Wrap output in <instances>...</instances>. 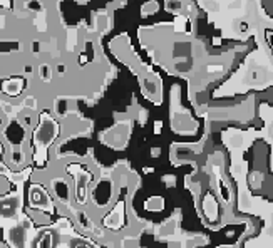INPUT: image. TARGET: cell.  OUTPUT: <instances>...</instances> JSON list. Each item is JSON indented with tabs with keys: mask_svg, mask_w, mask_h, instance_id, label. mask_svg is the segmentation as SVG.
<instances>
[{
	"mask_svg": "<svg viewBox=\"0 0 273 248\" xmlns=\"http://www.w3.org/2000/svg\"><path fill=\"white\" fill-rule=\"evenodd\" d=\"M3 159H5V153H0V161L3 163Z\"/></svg>",
	"mask_w": 273,
	"mask_h": 248,
	"instance_id": "cell-7",
	"label": "cell"
},
{
	"mask_svg": "<svg viewBox=\"0 0 273 248\" xmlns=\"http://www.w3.org/2000/svg\"><path fill=\"white\" fill-rule=\"evenodd\" d=\"M0 248H12V245H10V243L2 237V235H0Z\"/></svg>",
	"mask_w": 273,
	"mask_h": 248,
	"instance_id": "cell-6",
	"label": "cell"
},
{
	"mask_svg": "<svg viewBox=\"0 0 273 248\" xmlns=\"http://www.w3.org/2000/svg\"><path fill=\"white\" fill-rule=\"evenodd\" d=\"M0 89L7 96H19L24 89V79L22 77H10L0 82Z\"/></svg>",
	"mask_w": 273,
	"mask_h": 248,
	"instance_id": "cell-3",
	"label": "cell"
},
{
	"mask_svg": "<svg viewBox=\"0 0 273 248\" xmlns=\"http://www.w3.org/2000/svg\"><path fill=\"white\" fill-rule=\"evenodd\" d=\"M59 133L56 121L44 114L41 123L32 131L30 137V164L36 169H44L47 164V151L52 144L54 137Z\"/></svg>",
	"mask_w": 273,
	"mask_h": 248,
	"instance_id": "cell-2",
	"label": "cell"
},
{
	"mask_svg": "<svg viewBox=\"0 0 273 248\" xmlns=\"http://www.w3.org/2000/svg\"><path fill=\"white\" fill-rule=\"evenodd\" d=\"M36 248H52V235L50 233H42L39 237Z\"/></svg>",
	"mask_w": 273,
	"mask_h": 248,
	"instance_id": "cell-5",
	"label": "cell"
},
{
	"mask_svg": "<svg viewBox=\"0 0 273 248\" xmlns=\"http://www.w3.org/2000/svg\"><path fill=\"white\" fill-rule=\"evenodd\" d=\"M54 202L42 184L30 183L27 186V203H24V213L34 222L36 226H47L52 220Z\"/></svg>",
	"mask_w": 273,
	"mask_h": 248,
	"instance_id": "cell-1",
	"label": "cell"
},
{
	"mask_svg": "<svg viewBox=\"0 0 273 248\" xmlns=\"http://www.w3.org/2000/svg\"><path fill=\"white\" fill-rule=\"evenodd\" d=\"M15 191H17V183L7 175L0 173V198H5V196L12 195Z\"/></svg>",
	"mask_w": 273,
	"mask_h": 248,
	"instance_id": "cell-4",
	"label": "cell"
}]
</instances>
